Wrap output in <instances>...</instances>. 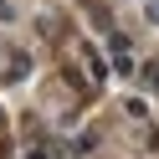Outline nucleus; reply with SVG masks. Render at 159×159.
Instances as JSON below:
<instances>
[{
  "label": "nucleus",
  "instance_id": "obj_1",
  "mask_svg": "<svg viewBox=\"0 0 159 159\" xmlns=\"http://www.w3.org/2000/svg\"><path fill=\"white\" fill-rule=\"evenodd\" d=\"M149 16H154V21H159V0H154V5H149Z\"/></svg>",
  "mask_w": 159,
  "mask_h": 159
}]
</instances>
